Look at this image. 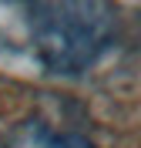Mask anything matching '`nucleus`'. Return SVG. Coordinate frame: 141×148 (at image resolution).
Masks as SVG:
<instances>
[{"label": "nucleus", "instance_id": "nucleus-1", "mask_svg": "<svg viewBox=\"0 0 141 148\" xmlns=\"http://www.w3.org/2000/svg\"><path fill=\"white\" fill-rule=\"evenodd\" d=\"M118 14L111 0H34V51L50 71L77 74L111 47Z\"/></svg>", "mask_w": 141, "mask_h": 148}, {"label": "nucleus", "instance_id": "nucleus-2", "mask_svg": "<svg viewBox=\"0 0 141 148\" xmlns=\"http://www.w3.org/2000/svg\"><path fill=\"white\" fill-rule=\"evenodd\" d=\"M10 148H97L77 131H54L47 125H24L10 138Z\"/></svg>", "mask_w": 141, "mask_h": 148}]
</instances>
